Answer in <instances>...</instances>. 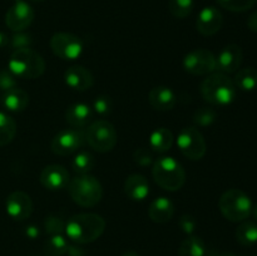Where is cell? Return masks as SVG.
I'll use <instances>...</instances> for the list:
<instances>
[{
	"mask_svg": "<svg viewBox=\"0 0 257 256\" xmlns=\"http://www.w3.org/2000/svg\"><path fill=\"white\" fill-rule=\"evenodd\" d=\"M94 157H93L92 153L87 152V151L78 152L72 161L73 170H74V172H77L78 175H87V173H89L90 171L94 168Z\"/></svg>",
	"mask_w": 257,
	"mask_h": 256,
	"instance_id": "29",
	"label": "cell"
},
{
	"mask_svg": "<svg viewBox=\"0 0 257 256\" xmlns=\"http://www.w3.org/2000/svg\"><path fill=\"white\" fill-rule=\"evenodd\" d=\"M217 256H235V255L231 252H225V253H220V255H217Z\"/></svg>",
	"mask_w": 257,
	"mask_h": 256,
	"instance_id": "44",
	"label": "cell"
},
{
	"mask_svg": "<svg viewBox=\"0 0 257 256\" xmlns=\"http://www.w3.org/2000/svg\"><path fill=\"white\" fill-rule=\"evenodd\" d=\"M8 69L20 79H37L45 72V62L39 53L32 48H24L13 52Z\"/></svg>",
	"mask_w": 257,
	"mask_h": 256,
	"instance_id": "3",
	"label": "cell"
},
{
	"mask_svg": "<svg viewBox=\"0 0 257 256\" xmlns=\"http://www.w3.org/2000/svg\"><path fill=\"white\" fill-rule=\"evenodd\" d=\"M93 112H95L97 114L102 115V117H107L112 113L113 110V102L109 97L107 95H99L94 99L93 102Z\"/></svg>",
	"mask_w": 257,
	"mask_h": 256,
	"instance_id": "33",
	"label": "cell"
},
{
	"mask_svg": "<svg viewBox=\"0 0 257 256\" xmlns=\"http://www.w3.org/2000/svg\"><path fill=\"white\" fill-rule=\"evenodd\" d=\"M218 208L223 217L231 222H242L250 217L252 202L243 191L231 188L222 193L218 201Z\"/></svg>",
	"mask_w": 257,
	"mask_h": 256,
	"instance_id": "6",
	"label": "cell"
},
{
	"mask_svg": "<svg viewBox=\"0 0 257 256\" xmlns=\"http://www.w3.org/2000/svg\"><path fill=\"white\" fill-rule=\"evenodd\" d=\"M251 215H253L255 220L257 221V203L255 206H252V211H251Z\"/></svg>",
	"mask_w": 257,
	"mask_h": 256,
	"instance_id": "42",
	"label": "cell"
},
{
	"mask_svg": "<svg viewBox=\"0 0 257 256\" xmlns=\"http://www.w3.org/2000/svg\"><path fill=\"white\" fill-rule=\"evenodd\" d=\"M177 146L182 155L192 161L203 158L207 151L205 137L196 127L182 128L178 133Z\"/></svg>",
	"mask_w": 257,
	"mask_h": 256,
	"instance_id": "8",
	"label": "cell"
},
{
	"mask_svg": "<svg viewBox=\"0 0 257 256\" xmlns=\"http://www.w3.org/2000/svg\"><path fill=\"white\" fill-rule=\"evenodd\" d=\"M216 117H217V114H216L212 108L202 107L195 112L193 122H195L196 125H200V127H207V125H211L215 122Z\"/></svg>",
	"mask_w": 257,
	"mask_h": 256,
	"instance_id": "32",
	"label": "cell"
},
{
	"mask_svg": "<svg viewBox=\"0 0 257 256\" xmlns=\"http://www.w3.org/2000/svg\"><path fill=\"white\" fill-rule=\"evenodd\" d=\"M135 161L140 166H148L152 163V155L147 148H138L135 152Z\"/></svg>",
	"mask_w": 257,
	"mask_h": 256,
	"instance_id": "38",
	"label": "cell"
},
{
	"mask_svg": "<svg viewBox=\"0 0 257 256\" xmlns=\"http://www.w3.org/2000/svg\"><path fill=\"white\" fill-rule=\"evenodd\" d=\"M93 118V109L87 103H74L65 112V119L73 128L85 127Z\"/></svg>",
	"mask_w": 257,
	"mask_h": 256,
	"instance_id": "21",
	"label": "cell"
},
{
	"mask_svg": "<svg viewBox=\"0 0 257 256\" xmlns=\"http://www.w3.org/2000/svg\"><path fill=\"white\" fill-rule=\"evenodd\" d=\"M17 135V123L4 112H0V147L7 146Z\"/></svg>",
	"mask_w": 257,
	"mask_h": 256,
	"instance_id": "27",
	"label": "cell"
},
{
	"mask_svg": "<svg viewBox=\"0 0 257 256\" xmlns=\"http://www.w3.org/2000/svg\"><path fill=\"white\" fill-rule=\"evenodd\" d=\"M17 77L9 69H0V90L5 93L13 88H17Z\"/></svg>",
	"mask_w": 257,
	"mask_h": 256,
	"instance_id": "35",
	"label": "cell"
},
{
	"mask_svg": "<svg viewBox=\"0 0 257 256\" xmlns=\"http://www.w3.org/2000/svg\"><path fill=\"white\" fill-rule=\"evenodd\" d=\"M243 60V53L240 45L228 44L216 57V69L225 74L236 73Z\"/></svg>",
	"mask_w": 257,
	"mask_h": 256,
	"instance_id": "14",
	"label": "cell"
},
{
	"mask_svg": "<svg viewBox=\"0 0 257 256\" xmlns=\"http://www.w3.org/2000/svg\"><path fill=\"white\" fill-rule=\"evenodd\" d=\"M105 221L97 213H78L65 223L64 232L75 243H90L104 232Z\"/></svg>",
	"mask_w": 257,
	"mask_h": 256,
	"instance_id": "1",
	"label": "cell"
},
{
	"mask_svg": "<svg viewBox=\"0 0 257 256\" xmlns=\"http://www.w3.org/2000/svg\"><path fill=\"white\" fill-rule=\"evenodd\" d=\"M176 94L171 88L160 85L151 89L148 94V102L151 107L160 112H167V110L173 109L176 105Z\"/></svg>",
	"mask_w": 257,
	"mask_h": 256,
	"instance_id": "18",
	"label": "cell"
},
{
	"mask_svg": "<svg viewBox=\"0 0 257 256\" xmlns=\"http://www.w3.org/2000/svg\"><path fill=\"white\" fill-rule=\"evenodd\" d=\"M178 225H180L181 230L183 232L187 233V235H192L195 232L197 222H196V220L191 215H183L181 216L180 221H178Z\"/></svg>",
	"mask_w": 257,
	"mask_h": 256,
	"instance_id": "37",
	"label": "cell"
},
{
	"mask_svg": "<svg viewBox=\"0 0 257 256\" xmlns=\"http://www.w3.org/2000/svg\"><path fill=\"white\" fill-rule=\"evenodd\" d=\"M85 141L90 148L99 153L110 152L118 141L114 125L107 119H98L88 127L85 132Z\"/></svg>",
	"mask_w": 257,
	"mask_h": 256,
	"instance_id": "7",
	"label": "cell"
},
{
	"mask_svg": "<svg viewBox=\"0 0 257 256\" xmlns=\"http://www.w3.org/2000/svg\"><path fill=\"white\" fill-rule=\"evenodd\" d=\"M236 240L242 246H252L257 243V223L245 221L236 230Z\"/></svg>",
	"mask_w": 257,
	"mask_h": 256,
	"instance_id": "26",
	"label": "cell"
},
{
	"mask_svg": "<svg viewBox=\"0 0 257 256\" xmlns=\"http://www.w3.org/2000/svg\"><path fill=\"white\" fill-rule=\"evenodd\" d=\"M85 141V133L78 128H67L54 136L50 148L58 156H68L77 152Z\"/></svg>",
	"mask_w": 257,
	"mask_h": 256,
	"instance_id": "11",
	"label": "cell"
},
{
	"mask_svg": "<svg viewBox=\"0 0 257 256\" xmlns=\"http://www.w3.org/2000/svg\"><path fill=\"white\" fill-rule=\"evenodd\" d=\"M3 104L9 112H22L29 105V94L20 88H13L3 95Z\"/></svg>",
	"mask_w": 257,
	"mask_h": 256,
	"instance_id": "22",
	"label": "cell"
},
{
	"mask_svg": "<svg viewBox=\"0 0 257 256\" xmlns=\"http://www.w3.org/2000/svg\"><path fill=\"white\" fill-rule=\"evenodd\" d=\"M236 88H240L245 92H251L257 88V69L252 67H246L236 72L233 79Z\"/></svg>",
	"mask_w": 257,
	"mask_h": 256,
	"instance_id": "24",
	"label": "cell"
},
{
	"mask_svg": "<svg viewBox=\"0 0 257 256\" xmlns=\"http://www.w3.org/2000/svg\"><path fill=\"white\" fill-rule=\"evenodd\" d=\"M175 215V205L167 197H157L148 208V216L156 223H167Z\"/></svg>",
	"mask_w": 257,
	"mask_h": 256,
	"instance_id": "20",
	"label": "cell"
},
{
	"mask_svg": "<svg viewBox=\"0 0 257 256\" xmlns=\"http://www.w3.org/2000/svg\"><path fill=\"white\" fill-rule=\"evenodd\" d=\"M124 193L132 201H143L150 195V183L142 175L133 173L124 182Z\"/></svg>",
	"mask_w": 257,
	"mask_h": 256,
	"instance_id": "19",
	"label": "cell"
},
{
	"mask_svg": "<svg viewBox=\"0 0 257 256\" xmlns=\"http://www.w3.org/2000/svg\"><path fill=\"white\" fill-rule=\"evenodd\" d=\"M193 7V0H168V9L171 14L178 19L187 18L192 13Z\"/></svg>",
	"mask_w": 257,
	"mask_h": 256,
	"instance_id": "30",
	"label": "cell"
},
{
	"mask_svg": "<svg viewBox=\"0 0 257 256\" xmlns=\"http://www.w3.org/2000/svg\"><path fill=\"white\" fill-rule=\"evenodd\" d=\"M247 27L251 32L257 33V12L252 13L247 20Z\"/></svg>",
	"mask_w": 257,
	"mask_h": 256,
	"instance_id": "40",
	"label": "cell"
},
{
	"mask_svg": "<svg viewBox=\"0 0 257 256\" xmlns=\"http://www.w3.org/2000/svg\"><path fill=\"white\" fill-rule=\"evenodd\" d=\"M122 256H140L137 252H135V251H128V252H124Z\"/></svg>",
	"mask_w": 257,
	"mask_h": 256,
	"instance_id": "43",
	"label": "cell"
},
{
	"mask_svg": "<svg viewBox=\"0 0 257 256\" xmlns=\"http://www.w3.org/2000/svg\"><path fill=\"white\" fill-rule=\"evenodd\" d=\"M34 10L24 0L15 2L5 14V24L13 32H23L34 20Z\"/></svg>",
	"mask_w": 257,
	"mask_h": 256,
	"instance_id": "12",
	"label": "cell"
},
{
	"mask_svg": "<svg viewBox=\"0 0 257 256\" xmlns=\"http://www.w3.org/2000/svg\"><path fill=\"white\" fill-rule=\"evenodd\" d=\"M25 235L29 238H32V240H34V238H37L39 236V228L33 225L28 226V227H25Z\"/></svg>",
	"mask_w": 257,
	"mask_h": 256,
	"instance_id": "39",
	"label": "cell"
},
{
	"mask_svg": "<svg viewBox=\"0 0 257 256\" xmlns=\"http://www.w3.org/2000/svg\"><path fill=\"white\" fill-rule=\"evenodd\" d=\"M15 2H19V0H15Z\"/></svg>",
	"mask_w": 257,
	"mask_h": 256,
	"instance_id": "47",
	"label": "cell"
},
{
	"mask_svg": "<svg viewBox=\"0 0 257 256\" xmlns=\"http://www.w3.org/2000/svg\"><path fill=\"white\" fill-rule=\"evenodd\" d=\"M65 84L78 92H85L94 84V77L87 68L82 65H73L64 73Z\"/></svg>",
	"mask_w": 257,
	"mask_h": 256,
	"instance_id": "17",
	"label": "cell"
},
{
	"mask_svg": "<svg viewBox=\"0 0 257 256\" xmlns=\"http://www.w3.org/2000/svg\"><path fill=\"white\" fill-rule=\"evenodd\" d=\"M68 192L77 205L94 207L103 197V187L92 175H78L68 183Z\"/></svg>",
	"mask_w": 257,
	"mask_h": 256,
	"instance_id": "5",
	"label": "cell"
},
{
	"mask_svg": "<svg viewBox=\"0 0 257 256\" xmlns=\"http://www.w3.org/2000/svg\"><path fill=\"white\" fill-rule=\"evenodd\" d=\"M8 44H9V38H8V35L5 33L0 32V48L7 47Z\"/></svg>",
	"mask_w": 257,
	"mask_h": 256,
	"instance_id": "41",
	"label": "cell"
},
{
	"mask_svg": "<svg viewBox=\"0 0 257 256\" xmlns=\"http://www.w3.org/2000/svg\"><path fill=\"white\" fill-rule=\"evenodd\" d=\"M173 135L170 130L165 127L153 131L150 137V146L153 151L158 153H165L172 147Z\"/></svg>",
	"mask_w": 257,
	"mask_h": 256,
	"instance_id": "23",
	"label": "cell"
},
{
	"mask_svg": "<svg viewBox=\"0 0 257 256\" xmlns=\"http://www.w3.org/2000/svg\"><path fill=\"white\" fill-rule=\"evenodd\" d=\"M69 243L63 235H52L44 242L43 250L47 256H63L67 253Z\"/></svg>",
	"mask_w": 257,
	"mask_h": 256,
	"instance_id": "28",
	"label": "cell"
},
{
	"mask_svg": "<svg viewBox=\"0 0 257 256\" xmlns=\"http://www.w3.org/2000/svg\"><path fill=\"white\" fill-rule=\"evenodd\" d=\"M50 48L60 59L74 60L82 54L83 42L72 33H55L50 38Z\"/></svg>",
	"mask_w": 257,
	"mask_h": 256,
	"instance_id": "9",
	"label": "cell"
},
{
	"mask_svg": "<svg viewBox=\"0 0 257 256\" xmlns=\"http://www.w3.org/2000/svg\"><path fill=\"white\" fill-rule=\"evenodd\" d=\"M33 43V38L29 34L23 32H17L12 37L10 40V44L14 48V50L17 49H24V48H30Z\"/></svg>",
	"mask_w": 257,
	"mask_h": 256,
	"instance_id": "36",
	"label": "cell"
},
{
	"mask_svg": "<svg viewBox=\"0 0 257 256\" xmlns=\"http://www.w3.org/2000/svg\"><path fill=\"white\" fill-rule=\"evenodd\" d=\"M5 208L13 220L24 221L32 215L33 201L28 193L23 191H14L7 197Z\"/></svg>",
	"mask_w": 257,
	"mask_h": 256,
	"instance_id": "13",
	"label": "cell"
},
{
	"mask_svg": "<svg viewBox=\"0 0 257 256\" xmlns=\"http://www.w3.org/2000/svg\"><path fill=\"white\" fill-rule=\"evenodd\" d=\"M44 228L45 232L49 236L52 235H62L64 232L65 223L58 216H49V217L45 218L44 221Z\"/></svg>",
	"mask_w": 257,
	"mask_h": 256,
	"instance_id": "34",
	"label": "cell"
},
{
	"mask_svg": "<svg viewBox=\"0 0 257 256\" xmlns=\"http://www.w3.org/2000/svg\"><path fill=\"white\" fill-rule=\"evenodd\" d=\"M206 245L202 238L190 236L182 241L178 248V256H205Z\"/></svg>",
	"mask_w": 257,
	"mask_h": 256,
	"instance_id": "25",
	"label": "cell"
},
{
	"mask_svg": "<svg viewBox=\"0 0 257 256\" xmlns=\"http://www.w3.org/2000/svg\"><path fill=\"white\" fill-rule=\"evenodd\" d=\"M223 24V17L215 7H206L200 12L196 22L198 33L205 37H211L220 32Z\"/></svg>",
	"mask_w": 257,
	"mask_h": 256,
	"instance_id": "15",
	"label": "cell"
},
{
	"mask_svg": "<svg viewBox=\"0 0 257 256\" xmlns=\"http://www.w3.org/2000/svg\"><path fill=\"white\" fill-rule=\"evenodd\" d=\"M30 2H33V3H42V2H44V0H30Z\"/></svg>",
	"mask_w": 257,
	"mask_h": 256,
	"instance_id": "45",
	"label": "cell"
},
{
	"mask_svg": "<svg viewBox=\"0 0 257 256\" xmlns=\"http://www.w3.org/2000/svg\"><path fill=\"white\" fill-rule=\"evenodd\" d=\"M183 68L192 75H208L216 70V57L208 49H195L183 58Z\"/></svg>",
	"mask_w": 257,
	"mask_h": 256,
	"instance_id": "10",
	"label": "cell"
},
{
	"mask_svg": "<svg viewBox=\"0 0 257 256\" xmlns=\"http://www.w3.org/2000/svg\"><path fill=\"white\" fill-rule=\"evenodd\" d=\"M217 2L223 9L233 13H242L250 10L256 4L257 0H217Z\"/></svg>",
	"mask_w": 257,
	"mask_h": 256,
	"instance_id": "31",
	"label": "cell"
},
{
	"mask_svg": "<svg viewBox=\"0 0 257 256\" xmlns=\"http://www.w3.org/2000/svg\"><path fill=\"white\" fill-rule=\"evenodd\" d=\"M203 99L212 105H227L235 100L236 85L227 74L213 72L201 84Z\"/></svg>",
	"mask_w": 257,
	"mask_h": 256,
	"instance_id": "2",
	"label": "cell"
},
{
	"mask_svg": "<svg viewBox=\"0 0 257 256\" xmlns=\"http://www.w3.org/2000/svg\"><path fill=\"white\" fill-rule=\"evenodd\" d=\"M207 256H217V255H216V253H210V255H207Z\"/></svg>",
	"mask_w": 257,
	"mask_h": 256,
	"instance_id": "46",
	"label": "cell"
},
{
	"mask_svg": "<svg viewBox=\"0 0 257 256\" xmlns=\"http://www.w3.org/2000/svg\"><path fill=\"white\" fill-rule=\"evenodd\" d=\"M70 177L67 168L60 165H49L43 168L40 173V183L47 190L59 191L63 190L69 183Z\"/></svg>",
	"mask_w": 257,
	"mask_h": 256,
	"instance_id": "16",
	"label": "cell"
},
{
	"mask_svg": "<svg viewBox=\"0 0 257 256\" xmlns=\"http://www.w3.org/2000/svg\"><path fill=\"white\" fill-rule=\"evenodd\" d=\"M152 176L155 182L166 191H178L186 182V172L178 161L162 156L153 162Z\"/></svg>",
	"mask_w": 257,
	"mask_h": 256,
	"instance_id": "4",
	"label": "cell"
}]
</instances>
